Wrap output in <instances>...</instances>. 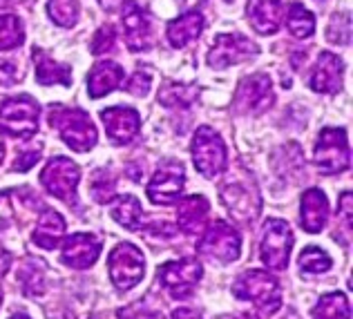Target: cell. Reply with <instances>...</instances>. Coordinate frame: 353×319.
Listing matches in <instances>:
<instances>
[{
	"mask_svg": "<svg viewBox=\"0 0 353 319\" xmlns=\"http://www.w3.org/2000/svg\"><path fill=\"white\" fill-rule=\"evenodd\" d=\"M50 123L59 130L61 138L74 152H88L97 145L99 134L97 127L88 116V112L79 107H59L54 105L50 112Z\"/></svg>",
	"mask_w": 353,
	"mask_h": 319,
	"instance_id": "obj_1",
	"label": "cell"
},
{
	"mask_svg": "<svg viewBox=\"0 0 353 319\" xmlns=\"http://www.w3.org/2000/svg\"><path fill=\"white\" fill-rule=\"evenodd\" d=\"M233 293L241 302H253L262 311V315H273L282 304L280 284L266 270H248V273H244L235 281Z\"/></svg>",
	"mask_w": 353,
	"mask_h": 319,
	"instance_id": "obj_2",
	"label": "cell"
},
{
	"mask_svg": "<svg viewBox=\"0 0 353 319\" xmlns=\"http://www.w3.org/2000/svg\"><path fill=\"white\" fill-rule=\"evenodd\" d=\"M349 136L342 127H324L313 152V163L322 174H340L349 170Z\"/></svg>",
	"mask_w": 353,
	"mask_h": 319,
	"instance_id": "obj_3",
	"label": "cell"
},
{
	"mask_svg": "<svg viewBox=\"0 0 353 319\" xmlns=\"http://www.w3.org/2000/svg\"><path fill=\"white\" fill-rule=\"evenodd\" d=\"M39 116L41 107L32 96H14L0 107V127L9 136L27 141L39 132Z\"/></svg>",
	"mask_w": 353,
	"mask_h": 319,
	"instance_id": "obj_4",
	"label": "cell"
},
{
	"mask_svg": "<svg viewBox=\"0 0 353 319\" xmlns=\"http://www.w3.org/2000/svg\"><path fill=\"white\" fill-rule=\"evenodd\" d=\"M192 163L206 179H215L226 167V145L210 125H201L192 138Z\"/></svg>",
	"mask_w": 353,
	"mask_h": 319,
	"instance_id": "obj_5",
	"label": "cell"
},
{
	"mask_svg": "<svg viewBox=\"0 0 353 319\" xmlns=\"http://www.w3.org/2000/svg\"><path fill=\"white\" fill-rule=\"evenodd\" d=\"M293 232L284 219H268L264 223L262 239H259V257L266 268L284 270L289 266L291 248H293Z\"/></svg>",
	"mask_w": 353,
	"mask_h": 319,
	"instance_id": "obj_6",
	"label": "cell"
},
{
	"mask_svg": "<svg viewBox=\"0 0 353 319\" xmlns=\"http://www.w3.org/2000/svg\"><path fill=\"white\" fill-rule=\"evenodd\" d=\"M79 176H81V170L72 158L54 156L52 161H48V165L43 167L41 183L52 196H57V199L65 203H74V199H77Z\"/></svg>",
	"mask_w": 353,
	"mask_h": 319,
	"instance_id": "obj_7",
	"label": "cell"
},
{
	"mask_svg": "<svg viewBox=\"0 0 353 319\" xmlns=\"http://www.w3.org/2000/svg\"><path fill=\"white\" fill-rule=\"evenodd\" d=\"M110 277H112L114 286L119 290L134 288L145 275V259L143 252L132 243H119V246L110 252L108 259Z\"/></svg>",
	"mask_w": 353,
	"mask_h": 319,
	"instance_id": "obj_8",
	"label": "cell"
},
{
	"mask_svg": "<svg viewBox=\"0 0 353 319\" xmlns=\"http://www.w3.org/2000/svg\"><path fill=\"white\" fill-rule=\"evenodd\" d=\"M241 237L239 232L228 226L226 221H215L212 226L203 232V239L199 241V252L210 261L217 264H230L239 257Z\"/></svg>",
	"mask_w": 353,
	"mask_h": 319,
	"instance_id": "obj_9",
	"label": "cell"
},
{
	"mask_svg": "<svg viewBox=\"0 0 353 319\" xmlns=\"http://www.w3.org/2000/svg\"><path fill=\"white\" fill-rule=\"evenodd\" d=\"M259 54V47L237 34H219L215 39V45L208 52V65L212 70H226L230 65H237L241 61H248Z\"/></svg>",
	"mask_w": 353,
	"mask_h": 319,
	"instance_id": "obj_10",
	"label": "cell"
},
{
	"mask_svg": "<svg viewBox=\"0 0 353 319\" xmlns=\"http://www.w3.org/2000/svg\"><path fill=\"white\" fill-rule=\"evenodd\" d=\"M203 275V270L199 266V261L194 259H176L163 264L159 270V279L163 288L174 299H185L192 295L194 286L199 284V279Z\"/></svg>",
	"mask_w": 353,
	"mask_h": 319,
	"instance_id": "obj_11",
	"label": "cell"
},
{
	"mask_svg": "<svg viewBox=\"0 0 353 319\" xmlns=\"http://www.w3.org/2000/svg\"><path fill=\"white\" fill-rule=\"evenodd\" d=\"M183 185H185V167L179 161H168L152 174L150 183H148V196L157 205H168L179 199Z\"/></svg>",
	"mask_w": 353,
	"mask_h": 319,
	"instance_id": "obj_12",
	"label": "cell"
},
{
	"mask_svg": "<svg viewBox=\"0 0 353 319\" xmlns=\"http://www.w3.org/2000/svg\"><path fill=\"white\" fill-rule=\"evenodd\" d=\"M275 94H273V81L268 74H253L246 76L237 88V110L244 114H259L273 105Z\"/></svg>",
	"mask_w": 353,
	"mask_h": 319,
	"instance_id": "obj_13",
	"label": "cell"
},
{
	"mask_svg": "<svg viewBox=\"0 0 353 319\" xmlns=\"http://www.w3.org/2000/svg\"><path fill=\"white\" fill-rule=\"evenodd\" d=\"M219 199L235 219L244 221V223L253 221L259 212V194L255 190V185L244 179L226 183Z\"/></svg>",
	"mask_w": 353,
	"mask_h": 319,
	"instance_id": "obj_14",
	"label": "cell"
},
{
	"mask_svg": "<svg viewBox=\"0 0 353 319\" xmlns=\"http://www.w3.org/2000/svg\"><path fill=\"white\" fill-rule=\"evenodd\" d=\"M101 121L108 130L110 141H114L117 145H125L132 143V138L139 134V127H141V121H139L137 110L132 107H108L101 112Z\"/></svg>",
	"mask_w": 353,
	"mask_h": 319,
	"instance_id": "obj_15",
	"label": "cell"
},
{
	"mask_svg": "<svg viewBox=\"0 0 353 319\" xmlns=\"http://www.w3.org/2000/svg\"><path fill=\"white\" fill-rule=\"evenodd\" d=\"M99 252H101V241L94 234L88 232L70 234L63 243L61 264L70 268H90L99 259Z\"/></svg>",
	"mask_w": 353,
	"mask_h": 319,
	"instance_id": "obj_16",
	"label": "cell"
},
{
	"mask_svg": "<svg viewBox=\"0 0 353 319\" xmlns=\"http://www.w3.org/2000/svg\"><path fill=\"white\" fill-rule=\"evenodd\" d=\"M342 76H345V63H342L336 54L322 52L313 65L309 85L311 90L320 94H336L342 90Z\"/></svg>",
	"mask_w": 353,
	"mask_h": 319,
	"instance_id": "obj_17",
	"label": "cell"
},
{
	"mask_svg": "<svg viewBox=\"0 0 353 319\" xmlns=\"http://www.w3.org/2000/svg\"><path fill=\"white\" fill-rule=\"evenodd\" d=\"M329 221V201L324 196L322 190L318 187H311L302 194V203H300V223L306 232L318 234L322 228L327 226Z\"/></svg>",
	"mask_w": 353,
	"mask_h": 319,
	"instance_id": "obj_18",
	"label": "cell"
},
{
	"mask_svg": "<svg viewBox=\"0 0 353 319\" xmlns=\"http://www.w3.org/2000/svg\"><path fill=\"white\" fill-rule=\"evenodd\" d=\"M123 27L128 36V47L134 52H143L150 47V18L132 0H125L123 7Z\"/></svg>",
	"mask_w": 353,
	"mask_h": 319,
	"instance_id": "obj_19",
	"label": "cell"
},
{
	"mask_svg": "<svg viewBox=\"0 0 353 319\" xmlns=\"http://www.w3.org/2000/svg\"><path fill=\"white\" fill-rule=\"evenodd\" d=\"M203 14L192 9V12H185L179 18H172V21L165 25V39L174 47V50H181V47L190 45L192 41H197V36L203 32Z\"/></svg>",
	"mask_w": 353,
	"mask_h": 319,
	"instance_id": "obj_20",
	"label": "cell"
},
{
	"mask_svg": "<svg viewBox=\"0 0 353 319\" xmlns=\"http://www.w3.org/2000/svg\"><path fill=\"white\" fill-rule=\"evenodd\" d=\"M280 18H282L280 0H250L248 3V23L257 34L273 36L280 30Z\"/></svg>",
	"mask_w": 353,
	"mask_h": 319,
	"instance_id": "obj_21",
	"label": "cell"
},
{
	"mask_svg": "<svg viewBox=\"0 0 353 319\" xmlns=\"http://www.w3.org/2000/svg\"><path fill=\"white\" fill-rule=\"evenodd\" d=\"M125 72L119 63L114 61H101L92 68L90 76H88V90L92 99H101L110 94L112 90H117L123 81Z\"/></svg>",
	"mask_w": 353,
	"mask_h": 319,
	"instance_id": "obj_22",
	"label": "cell"
},
{
	"mask_svg": "<svg viewBox=\"0 0 353 319\" xmlns=\"http://www.w3.org/2000/svg\"><path fill=\"white\" fill-rule=\"evenodd\" d=\"M208 217V201L206 196L192 194L185 196L179 203V210H176V219H179V228L185 234H197L203 230V223Z\"/></svg>",
	"mask_w": 353,
	"mask_h": 319,
	"instance_id": "obj_23",
	"label": "cell"
},
{
	"mask_svg": "<svg viewBox=\"0 0 353 319\" xmlns=\"http://www.w3.org/2000/svg\"><path fill=\"white\" fill-rule=\"evenodd\" d=\"M63 234H65V219L57 210L43 208L39 226H36V232H34L36 246H41L43 250H54L59 246Z\"/></svg>",
	"mask_w": 353,
	"mask_h": 319,
	"instance_id": "obj_24",
	"label": "cell"
},
{
	"mask_svg": "<svg viewBox=\"0 0 353 319\" xmlns=\"http://www.w3.org/2000/svg\"><path fill=\"white\" fill-rule=\"evenodd\" d=\"M34 63H36V79L41 85H65L68 88L72 83V74L68 65H61L52 61L48 54L41 50H34Z\"/></svg>",
	"mask_w": 353,
	"mask_h": 319,
	"instance_id": "obj_25",
	"label": "cell"
},
{
	"mask_svg": "<svg viewBox=\"0 0 353 319\" xmlns=\"http://www.w3.org/2000/svg\"><path fill=\"white\" fill-rule=\"evenodd\" d=\"M311 315L313 319H351L349 299L342 293H329L315 304Z\"/></svg>",
	"mask_w": 353,
	"mask_h": 319,
	"instance_id": "obj_26",
	"label": "cell"
},
{
	"mask_svg": "<svg viewBox=\"0 0 353 319\" xmlns=\"http://www.w3.org/2000/svg\"><path fill=\"white\" fill-rule=\"evenodd\" d=\"M112 219L128 230H137L141 226V203L137 201V196H119L112 205Z\"/></svg>",
	"mask_w": 353,
	"mask_h": 319,
	"instance_id": "obj_27",
	"label": "cell"
},
{
	"mask_svg": "<svg viewBox=\"0 0 353 319\" xmlns=\"http://www.w3.org/2000/svg\"><path fill=\"white\" fill-rule=\"evenodd\" d=\"M25 43V27L16 14H0V52L16 50Z\"/></svg>",
	"mask_w": 353,
	"mask_h": 319,
	"instance_id": "obj_28",
	"label": "cell"
},
{
	"mask_svg": "<svg viewBox=\"0 0 353 319\" xmlns=\"http://www.w3.org/2000/svg\"><path fill=\"white\" fill-rule=\"evenodd\" d=\"M286 27L295 39H309L315 32V16L306 9L302 3H293L289 7V18H286Z\"/></svg>",
	"mask_w": 353,
	"mask_h": 319,
	"instance_id": "obj_29",
	"label": "cell"
},
{
	"mask_svg": "<svg viewBox=\"0 0 353 319\" xmlns=\"http://www.w3.org/2000/svg\"><path fill=\"white\" fill-rule=\"evenodd\" d=\"M43 273H45V264L39 259L30 257L23 261L21 270H18V277L23 281V288L27 295H41L43 293Z\"/></svg>",
	"mask_w": 353,
	"mask_h": 319,
	"instance_id": "obj_30",
	"label": "cell"
},
{
	"mask_svg": "<svg viewBox=\"0 0 353 319\" xmlns=\"http://www.w3.org/2000/svg\"><path fill=\"white\" fill-rule=\"evenodd\" d=\"M197 88L181 85V83H165L159 92V101L168 107H188L197 99Z\"/></svg>",
	"mask_w": 353,
	"mask_h": 319,
	"instance_id": "obj_31",
	"label": "cell"
},
{
	"mask_svg": "<svg viewBox=\"0 0 353 319\" xmlns=\"http://www.w3.org/2000/svg\"><path fill=\"white\" fill-rule=\"evenodd\" d=\"M48 16L61 27H74L79 21V0H48Z\"/></svg>",
	"mask_w": 353,
	"mask_h": 319,
	"instance_id": "obj_32",
	"label": "cell"
},
{
	"mask_svg": "<svg viewBox=\"0 0 353 319\" xmlns=\"http://www.w3.org/2000/svg\"><path fill=\"white\" fill-rule=\"evenodd\" d=\"M297 266H300L302 273L322 275L331 268V259L324 255L318 246H309V248L302 250L300 257H297Z\"/></svg>",
	"mask_w": 353,
	"mask_h": 319,
	"instance_id": "obj_33",
	"label": "cell"
},
{
	"mask_svg": "<svg viewBox=\"0 0 353 319\" xmlns=\"http://www.w3.org/2000/svg\"><path fill=\"white\" fill-rule=\"evenodd\" d=\"M114 187H117V179L110 170H97L94 176H92V196H94V201L99 203L112 201Z\"/></svg>",
	"mask_w": 353,
	"mask_h": 319,
	"instance_id": "obj_34",
	"label": "cell"
},
{
	"mask_svg": "<svg viewBox=\"0 0 353 319\" xmlns=\"http://www.w3.org/2000/svg\"><path fill=\"white\" fill-rule=\"evenodd\" d=\"M349 34H351L349 14L333 16L331 23L327 25V41L336 43V45H349Z\"/></svg>",
	"mask_w": 353,
	"mask_h": 319,
	"instance_id": "obj_35",
	"label": "cell"
},
{
	"mask_svg": "<svg viewBox=\"0 0 353 319\" xmlns=\"http://www.w3.org/2000/svg\"><path fill=\"white\" fill-rule=\"evenodd\" d=\"M150 85H152V74L150 72H145V70H139L132 74V79L128 81V85L125 90L132 94V96H139V99H143L148 92H150Z\"/></svg>",
	"mask_w": 353,
	"mask_h": 319,
	"instance_id": "obj_36",
	"label": "cell"
},
{
	"mask_svg": "<svg viewBox=\"0 0 353 319\" xmlns=\"http://www.w3.org/2000/svg\"><path fill=\"white\" fill-rule=\"evenodd\" d=\"M119 319H163V315L159 311H154L143 302H137L134 306L121 308L119 311Z\"/></svg>",
	"mask_w": 353,
	"mask_h": 319,
	"instance_id": "obj_37",
	"label": "cell"
},
{
	"mask_svg": "<svg viewBox=\"0 0 353 319\" xmlns=\"http://www.w3.org/2000/svg\"><path fill=\"white\" fill-rule=\"evenodd\" d=\"M117 45V30L112 25H103L97 32V39L92 43V52L94 54H105Z\"/></svg>",
	"mask_w": 353,
	"mask_h": 319,
	"instance_id": "obj_38",
	"label": "cell"
},
{
	"mask_svg": "<svg viewBox=\"0 0 353 319\" xmlns=\"http://www.w3.org/2000/svg\"><path fill=\"white\" fill-rule=\"evenodd\" d=\"M16 72L18 70L12 61H0V85H14V83L21 79Z\"/></svg>",
	"mask_w": 353,
	"mask_h": 319,
	"instance_id": "obj_39",
	"label": "cell"
},
{
	"mask_svg": "<svg viewBox=\"0 0 353 319\" xmlns=\"http://www.w3.org/2000/svg\"><path fill=\"white\" fill-rule=\"evenodd\" d=\"M39 158H41V150H34V152H30V154H21V156H18V161L14 163V170H18V172L30 170V167L39 161Z\"/></svg>",
	"mask_w": 353,
	"mask_h": 319,
	"instance_id": "obj_40",
	"label": "cell"
},
{
	"mask_svg": "<svg viewBox=\"0 0 353 319\" xmlns=\"http://www.w3.org/2000/svg\"><path fill=\"white\" fill-rule=\"evenodd\" d=\"M172 319H201V315L192 308H176L172 313Z\"/></svg>",
	"mask_w": 353,
	"mask_h": 319,
	"instance_id": "obj_41",
	"label": "cell"
},
{
	"mask_svg": "<svg viewBox=\"0 0 353 319\" xmlns=\"http://www.w3.org/2000/svg\"><path fill=\"white\" fill-rule=\"evenodd\" d=\"M9 261H12V255L0 246V277H3L7 273V268H9Z\"/></svg>",
	"mask_w": 353,
	"mask_h": 319,
	"instance_id": "obj_42",
	"label": "cell"
},
{
	"mask_svg": "<svg viewBox=\"0 0 353 319\" xmlns=\"http://www.w3.org/2000/svg\"><path fill=\"white\" fill-rule=\"evenodd\" d=\"M99 3L103 5L105 9H112L114 5H119V3H121V0H99Z\"/></svg>",
	"mask_w": 353,
	"mask_h": 319,
	"instance_id": "obj_43",
	"label": "cell"
},
{
	"mask_svg": "<svg viewBox=\"0 0 353 319\" xmlns=\"http://www.w3.org/2000/svg\"><path fill=\"white\" fill-rule=\"evenodd\" d=\"M5 152H7V147H5V141H3V134H0V163L5 161Z\"/></svg>",
	"mask_w": 353,
	"mask_h": 319,
	"instance_id": "obj_44",
	"label": "cell"
},
{
	"mask_svg": "<svg viewBox=\"0 0 353 319\" xmlns=\"http://www.w3.org/2000/svg\"><path fill=\"white\" fill-rule=\"evenodd\" d=\"M9 319H30V317H27L25 313H16V315H12Z\"/></svg>",
	"mask_w": 353,
	"mask_h": 319,
	"instance_id": "obj_45",
	"label": "cell"
},
{
	"mask_svg": "<svg viewBox=\"0 0 353 319\" xmlns=\"http://www.w3.org/2000/svg\"><path fill=\"white\" fill-rule=\"evenodd\" d=\"M239 319H255V317H250V315H244V317H239Z\"/></svg>",
	"mask_w": 353,
	"mask_h": 319,
	"instance_id": "obj_46",
	"label": "cell"
},
{
	"mask_svg": "<svg viewBox=\"0 0 353 319\" xmlns=\"http://www.w3.org/2000/svg\"><path fill=\"white\" fill-rule=\"evenodd\" d=\"M228 3H230V0H228Z\"/></svg>",
	"mask_w": 353,
	"mask_h": 319,
	"instance_id": "obj_47",
	"label": "cell"
}]
</instances>
